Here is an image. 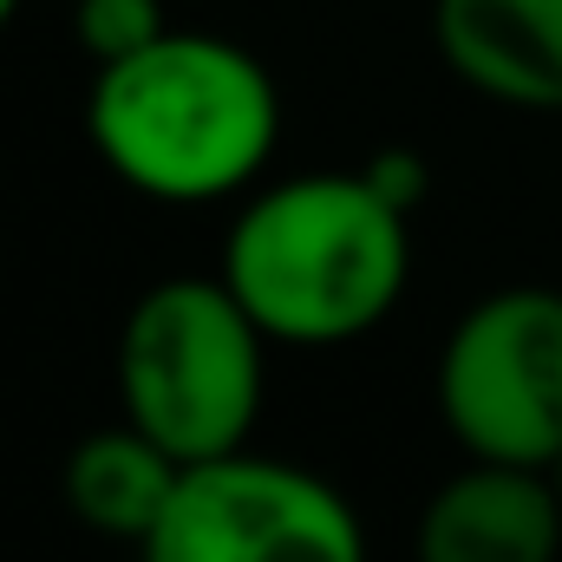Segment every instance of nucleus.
Wrapping results in <instances>:
<instances>
[{
	"mask_svg": "<svg viewBox=\"0 0 562 562\" xmlns=\"http://www.w3.org/2000/svg\"><path fill=\"white\" fill-rule=\"evenodd\" d=\"M86 138L150 203L203 210L243 196L281 138L276 72L223 33L170 26L157 46L92 72Z\"/></svg>",
	"mask_w": 562,
	"mask_h": 562,
	"instance_id": "nucleus-1",
	"label": "nucleus"
},
{
	"mask_svg": "<svg viewBox=\"0 0 562 562\" xmlns=\"http://www.w3.org/2000/svg\"><path fill=\"white\" fill-rule=\"evenodd\" d=\"M138 562H367V530L340 484L243 445L183 464Z\"/></svg>",
	"mask_w": 562,
	"mask_h": 562,
	"instance_id": "nucleus-5",
	"label": "nucleus"
},
{
	"mask_svg": "<svg viewBox=\"0 0 562 562\" xmlns=\"http://www.w3.org/2000/svg\"><path fill=\"white\" fill-rule=\"evenodd\" d=\"M438 413L464 458L543 471L562 451V288H497L438 353Z\"/></svg>",
	"mask_w": 562,
	"mask_h": 562,
	"instance_id": "nucleus-4",
	"label": "nucleus"
},
{
	"mask_svg": "<svg viewBox=\"0 0 562 562\" xmlns=\"http://www.w3.org/2000/svg\"><path fill=\"white\" fill-rule=\"evenodd\" d=\"M183 464L138 425H105V431H86L59 471V497L66 510L92 530V537H112V543H132L157 530L170 491H177Z\"/></svg>",
	"mask_w": 562,
	"mask_h": 562,
	"instance_id": "nucleus-8",
	"label": "nucleus"
},
{
	"mask_svg": "<svg viewBox=\"0 0 562 562\" xmlns=\"http://www.w3.org/2000/svg\"><path fill=\"white\" fill-rule=\"evenodd\" d=\"M543 471H550V484H557V497H562V451L550 458V464H543Z\"/></svg>",
	"mask_w": 562,
	"mask_h": 562,
	"instance_id": "nucleus-11",
	"label": "nucleus"
},
{
	"mask_svg": "<svg viewBox=\"0 0 562 562\" xmlns=\"http://www.w3.org/2000/svg\"><path fill=\"white\" fill-rule=\"evenodd\" d=\"M360 177H367L400 216H419L425 196H431V164H425L413 144H386V150H373V157L360 164Z\"/></svg>",
	"mask_w": 562,
	"mask_h": 562,
	"instance_id": "nucleus-10",
	"label": "nucleus"
},
{
	"mask_svg": "<svg viewBox=\"0 0 562 562\" xmlns=\"http://www.w3.org/2000/svg\"><path fill=\"white\" fill-rule=\"evenodd\" d=\"M431 46L477 99L562 112V0H431Z\"/></svg>",
	"mask_w": 562,
	"mask_h": 562,
	"instance_id": "nucleus-7",
	"label": "nucleus"
},
{
	"mask_svg": "<svg viewBox=\"0 0 562 562\" xmlns=\"http://www.w3.org/2000/svg\"><path fill=\"white\" fill-rule=\"evenodd\" d=\"M20 13V0H0V33H7V20Z\"/></svg>",
	"mask_w": 562,
	"mask_h": 562,
	"instance_id": "nucleus-12",
	"label": "nucleus"
},
{
	"mask_svg": "<svg viewBox=\"0 0 562 562\" xmlns=\"http://www.w3.org/2000/svg\"><path fill=\"white\" fill-rule=\"evenodd\" d=\"M269 347L223 276H170L119 327V406L177 464L229 458L262 419Z\"/></svg>",
	"mask_w": 562,
	"mask_h": 562,
	"instance_id": "nucleus-3",
	"label": "nucleus"
},
{
	"mask_svg": "<svg viewBox=\"0 0 562 562\" xmlns=\"http://www.w3.org/2000/svg\"><path fill=\"white\" fill-rule=\"evenodd\" d=\"M406 223L413 216H400L360 170H301L236 210L216 276L276 347H347L367 340L413 281Z\"/></svg>",
	"mask_w": 562,
	"mask_h": 562,
	"instance_id": "nucleus-2",
	"label": "nucleus"
},
{
	"mask_svg": "<svg viewBox=\"0 0 562 562\" xmlns=\"http://www.w3.org/2000/svg\"><path fill=\"white\" fill-rule=\"evenodd\" d=\"M562 497L550 471L471 458L419 510L413 562H557Z\"/></svg>",
	"mask_w": 562,
	"mask_h": 562,
	"instance_id": "nucleus-6",
	"label": "nucleus"
},
{
	"mask_svg": "<svg viewBox=\"0 0 562 562\" xmlns=\"http://www.w3.org/2000/svg\"><path fill=\"white\" fill-rule=\"evenodd\" d=\"M170 33L164 0H79L72 7V40L92 66H119Z\"/></svg>",
	"mask_w": 562,
	"mask_h": 562,
	"instance_id": "nucleus-9",
	"label": "nucleus"
}]
</instances>
